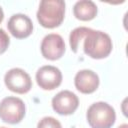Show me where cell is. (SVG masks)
Listing matches in <instances>:
<instances>
[{
  "instance_id": "cell-10",
  "label": "cell",
  "mask_w": 128,
  "mask_h": 128,
  "mask_svg": "<svg viewBox=\"0 0 128 128\" xmlns=\"http://www.w3.org/2000/svg\"><path fill=\"white\" fill-rule=\"evenodd\" d=\"M74 84L79 92L83 94H91L95 92L99 86V77L92 70H80L75 75Z\"/></svg>"
},
{
  "instance_id": "cell-14",
  "label": "cell",
  "mask_w": 128,
  "mask_h": 128,
  "mask_svg": "<svg viewBox=\"0 0 128 128\" xmlns=\"http://www.w3.org/2000/svg\"><path fill=\"white\" fill-rule=\"evenodd\" d=\"M9 43H10V39L8 34L3 29L0 28V55L7 50Z\"/></svg>"
},
{
  "instance_id": "cell-2",
  "label": "cell",
  "mask_w": 128,
  "mask_h": 128,
  "mask_svg": "<svg viewBox=\"0 0 128 128\" xmlns=\"http://www.w3.org/2000/svg\"><path fill=\"white\" fill-rule=\"evenodd\" d=\"M37 20L44 28L61 25L65 16V2L62 0H42L37 11Z\"/></svg>"
},
{
  "instance_id": "cell-9",
  "label": "cell",
  "mask_w": 128,
  "mask_h": 128,
  "mask_svg": "<svg viewBox=\"0 0 128 128\" xmlns=\"http://www.w3.org/2000/svg\"><path fill=\"white\" fill-rule=\"evenodd\" d=\"M7 27L12 36L17 39H23L31 35L33 31V23L25 14H14L10 17Z\"/></svg>"
},
{
  "instance_id": "cell-11",
  "label": "cell",
  "mask_w": 128,
  "mask_h": 128,
  "mask_svg": "<svg viewBox=\"0 0 128 128\" xmlns=\"http://www.w3.org/2000/svg\"><path fill=\"white\" fill-rule=\"evenodd\" d=\"M74 16L81 21H90L97 15V6L93 1L81 0L75 3L73 7Z\"/></svg>"
},
{
  "instance_id": "cell-12",
  "label": "cell",
  "mask_w": 128,
  "mask_h": 128,
  "mask_svg": "<svg viewBox=\"0 0 128 128\" xmlns=\"http://www.w3.org/2000/svg\"><path fill=\"white\" fill-rule=\"evenodd\" d=\"M86 30H87V27H77V28H75L70 33V36H69V44H70L71 50L74 53H77L78 52V48L80 46L81 39H82L84 33L86 32Z\"/></svg>"
},
{
  "instance_id": "cell-1",
  "label": "cell",
  "mask_w": 128,
  "mask_h": 128,
  "mask_svg": "<svg viewBox=\"0 0 128 128\" xmlns=\"http://www.w3.org/2000/svg\"><path fill=\"white\" fill-rule=\"evenodd\" d=\"M82 40L84 53L93 59L106 58L112 51V40L105 32L87 27L81 41Z\"/></svg>"
},
{
  "instance_id": "cell-15",
  "label": "cell",
  "mask_w": 128,
  "mask_h": 128,
  "mask_svg": "<svg viewBox=\"0 0 128 128\" xmlns=\"http://www.w3.org/2000/svg\"><path fill=\"white\" fill-rule=\"evenodd\" d=\"M3 18H4V13H3V10H2V8L0 6V23L3 21Z\"/></svg>"
},
{
  "instance_id": "cell-3",
  "label": "cell",
  "mask_w": 128,
  "mask_h": 128,
  "mask_svg": "<svg viewBox=\"0 0 128 128\" xmlns=\"http://www.w3.org/2000/svg\"><path fill=\"white\" fill-rule=\"evenodd\" d=\"M86 118L91 128H111L116 120V114L108 103L96 102L88 108Z\"/></svg>"
},
{
  "instance_id": "cell-6",
  "label": "cell",
  "mask_w": 128,
  "mask_h": 128,
  "mask_svg": "<svg viewBox=\"0 0 128 128\" xmlns=\"http://www.w3.org/2000/svg\"><path fill=\"white\" fill-rule=\"evenodd\" d=\"M40 48L44 58L54 61L63 56L65 52V43L59 34L51 33L43 38Z\"/></svg>"
},
{
  "instance_id": "cell-13",
  "label": "cell",
  "mask_w": 128,
  "mask_h": 128,
  "mask_svg": "<svg viewBox=\"0 0 128 128\" xmlns=\"http://www.w3.org/2000/svg\"><path fill=\"white\" fill-rule=\"evenodd\" d=\"M37 128H62V126L54 117H44L38 122Z\"/></svg>"
},
{
  "instance_id": "cell-4",
  "label": "cell",
  "mask_w": 128,
  "mask_h": 128,
  "mask_svg": "<svg viewBox=\"0 0 128 128\" xmlns=\"http://www.w3.org/2000/svg\"><path fill=\"white\" fill-rule=\"evenodd\" d=\"M25 116V104L18 98L9 96L0 102V119L9 124H17Z\"/></svg>"
},
{
  "instance_id": "cell-8",
  "label": "cell",
  "mask_w": 128,
  "mask_h": 128,
  "mask_svg": "<svg viewBox=\"0 0 128 128\" xmlns=\"http://www.w3.org/2000/svg\"><path fill=\"white\" fill-rule=\"evenodd\" d=\"M79 105L78 97L71 91L63 90L56 94L52 99L53 110L60 115L73 114Z\"/></svg>"
},
{
  "instance_id": "cell-5",
  "label": "cell",
  "mask_w": 128,
  "mask_h": 128,
  "mask_svg": "<svg viewBox=\"0 0 128 128\" xmlns=\"http://www.w3.org/2000/svg\"><path fill=\"white\" fill-rule=\"evenodd\" d=\"M6 87L15 93L25 94L32 88V80L29 74L20 68H12L4 76Z\"/></svg>"
},
{
  "instance_id": "cell-7",
  "label": "cell",
  "mask_w": 128,
  "mask_h": 128,
  "mask_svg": "<svg viewBox=\"0 0 128 128\" xmlns=\"http://www.w3.org/2000/svg\"><path fill=\"white\" fill-rule=\"evenodd\" d=\"M36 82L43 90H54L62 82V73L55 66H42L36 72Z\"/></svg>"
},
{
  "instance_id": "cell-16",
  "label": "cell",
  "mask_w": 128,
  "mask_h": 128,
  "mask_svg": "<svg viewBox=\"0 0 128 128\" xmlns=\"http://www.w3.org/2000/svg\"><path fill=\"white\" fill-rule=\"evenodd\" d=\"M118 128H128V125H127V124H122V125H120Z\"/></svg>"
},
{
  "instance_id": "cell-17",
  "label": "cell",
  "mask_w": 128,
  "mask_h": 128,
  "mask_svg": "<svg viewBox=\"0 0 128 128\" xmlns=\"http://www.w3.org/2000/svg\"><path fill=\"white\" fill-rule=\"evenodd\" d=\"M0 128H6V127H0Z\"/></svg>"
}]
</instances>
